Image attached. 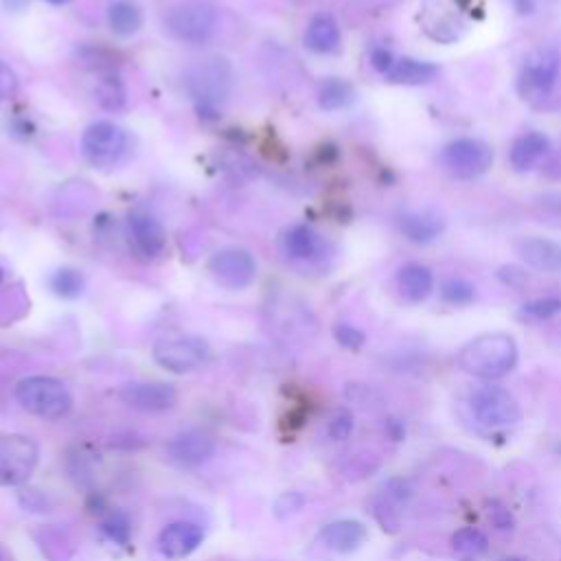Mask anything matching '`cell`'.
I'll return each instance as SVG.
<instances>
[{
	"label": "cell",
	"mask_w": 561,
	"mask_h": 561,
	"mask_svg": "<svg viewBox=\"0 0 561 561\" xmlns=\"http://www.w3.org/2000/svg\"><path fill=\"white\" fill-rule=\"evenodd\" d=\"M561 71V57L555 49H540L524 60L518 77V93L524 101L540 103L551 97Z\"/></svg>",
	"instance_id": "obj_5"
},
{
	"label": "cell",
	"mask_w": 561,
	"mask_h": 561,
	"mask_svg": "<svg viewBox=\"0 0 561 561\" xmlns=\"http://www.w3.org/2000/svg\"><path fill=\"white\" fill-rule=\"evenodd\" d=\"M559 454H561V445H559Z\"/></svg>",
	"instance_id": "obj_45"
},
{
	"label": "cell",
	"mask_w": 561,
	"mask_h": 561,
	"mask_svg": "<svg viewBox=\"0 0 561 561\" xmlns=\"http://www.w3.org/2000/svg\"><path fill=\"white\" fill-rule=\"evenodd\" d=\"M128 150V134L112 121H97L82 136V154L93 167H112Z\"/></svg>",
	"instance_id": "obj_9"
},
{
	"label": "cell",
	"mask_w": 561,
	"mask_h": 561,
	"mask_svg": "<svg viewBox=\"0 0 561 561\" xmlns=\"http://www.w3.org/2000/svg\"><path fill=\"white\" fill-rule=\"evenodd\" d=\"M123 404L141 412H165L178 402L176 388L165 382H132L121 388Z\"/></svg>",
	"instance_id": "obj_13"
},
{
	"label": "cell",
	"mask_w": 561,
	"mask_h": 561,
	"mask_svg": "<svg viewBox=\"0 0 561 561\" xmlns=\"http://www.w3.org/2000/svg\"><path fill=\"white\" fill-rule=\"evenodd\" d=\"M128 233L139 255L147 259L163 255V250L167 246V233L163 224H160L150 213H132L128 222Z\"/></svg>",
	"instance_id": "obj_14"
},
{
	"label": "cell",
	"mask_w": 561,
	"mask_h": 561,
	"mask_svg": "<svg viewBox=\"0 0 561 561\" xmlns=\"http://www.w3.org/2000/svg\"><path fill=\"white\" fill-rule=\"evenodd\" d=\"M16 399L31 415L47 421L62 419L73 406L68 388L60 380L47 375H33L20 380L16 386Z\"/></svg>",
	"instance_id": "obj_2"
},
{
	"label": "cell",
	"mask_w": 561,
	"mask_h": 561,
	"mask_svg": "<svg viewBox=\"0 0 561 561\" xmlns=\"http://www.w3.org/2000/svg\"><path fill=\"white\" fill-rule=\"evenodd\" d=\"M204 540V531L193 522H174L158 537V551L167 559L189 557Z\"/></svg>",
	"instance_id": "obj_16"
},
{
	"label": "cell",
	"mask_w": 561,
	"mask_h": 561,
	"mask_svg": "<svg viewBox=\"0 0 561 561\" xmlns=\"http://www.w3.org/2000/svg\"><path fill=\"white\" fill-rule=\"evenodd\" d=\"M0 561H7V551L3 546H0Z\"/></svg>",
	"instance_id": "obj_42"
},
{
	"label": "cell",
	"mask_w": 561,
	"mask_h": 561,
	"mask_svg": "<svg viewBox=\"0 0 561 561\" xmlns=\"http://www.w3.org/2000/svg\"><path fill=\"white\" fill-rule=\"evenodd\" d=\"M353 97H356L353 95V88L347 82H342V79H327L318 90V103L325 110L347 108Z\"/></svg>",
	"instance_id": "obj_27"
},
{
	"label": "cell",
	"mask_w": 561,
	"mask_h": 561,
	"mask_svg": "<svg viewBox=\"0 0 561 561\" xmlns=\"http://www.w3.org/2000/svg\"><path fill=\"white\" fill-rule=\"evenodd\" d=\"M103 531L110 535V540L119 542V544H128L130 540V520L128 515L121 511H114L110 518L103 522Z\"/></svg>",
	"instance_id": "obj_33"
},
{
	"label": "cell",
	"mask_w": 561,
	"mask_h": 561,
	"mask_svg": "<svg viewBox=\"0 0 561 561\" xmlns=\"http://www.w3.org/2000/svg\"><path fill=\"white\" fill-rule=\"evenodd\" d=\"M366 526L358 520H338L327 524L323 531H320V540L334 553H353L366 542Z\"/></svg>",
	"instance_id": "obj_18"
},
{
	"label": "cell",
	"mask_w": 561,
	"mask_h": 561,
	"mask_svg": "<svg viewBox=\"0 0 561 561\" xmlns=\"http://www.w3.org/2000/svg\"><path fill=\"white\" fill-rule=\"evenodd\" d=\"M165 25L176 40L200 44L215 31L217 11L209 0H182L169 9Z\"/></svg>",
	"instance_id": "obj_3"
},
{
	"label": "cell",
	"mask_w": 561,
	"mask_h": 561,
	"mask_svg": "<svg viewBox=\"0 0 561 561\" xmlns=\"http://www.w3.org/2000/svg\"><path fill=\"white\" fill-rule=\"evenodd\" d=\"M540 204L544 206L548 213L561 217V196H559V193H548V196H542Z\"/></svg>",
	"instance_id": "obj_39"
},
{
	"label": "cell",
	"mask_w": 561,
	"mask_h": 561,
	"mask_svg": "<svg viewBox=\"0 0 561 561\" xmlns=\"http://www.w3.org/2000/svg\"><path fill=\"white\" fill-rule=\"evenodd\" d=\"M336 338L342 347H347V349H360L364 345V334L360 329L356 327H351V325H338L336 327Z\"/></svg>",
	"instance_id": "obj_36"
},
{
	"label": "cell",
	"mask_w": 561,
	"mask_h": 561,
	"mask_svg": "<svg viewBox=\"0 0 561 561\" xmlns=\"http://www.w3.org/2000/svg\"><path fill=\"white\" fill-rule=\"evenodd\" d=\"M513 5L520 11V14H531V11L535 9V0H513Z\"/></svg>",
	"instance_id": "obj_40"
},
{
	"label": "cell",
	"mask_w": 561,
	"mask_h": 561,
	"mask_svg": "<svg viewBox=\"0 0 561 561\" xmlns=\"http://www.w3.org/2000/svg\"><path fill=\"white\" fill-rule=\"evenodd\" d=\"M40 450L33 439L22 434L0 437V487L25 485L36 472Z\"/></svg>",
	"instance_id": "obj_8"
},
{
	"label": "cell",
	"mask_w": 561,
	"mask_h": 561,
	"mask_svg": "<svg viewBox=\"0 0 561 561\" xmlns=\"http://www.w3.org/2000/svg\"><path fill=\"white\" fill-rule=\"evenodd\" d=\"M307 49L314 53H334L340 47V27L334 16L318 14L309 20L305 31Z\"/></svg>",
	"instance_id": "obj_23"
},
{
	"label": "cell",
	"mask_w": 561,
	"mask_h": 561,
	"mask_svg": "<svg viewBox=\"0 0 561 561\" xmlns=\"http://www.w3.org/2000/svg\"><path fill=\"white\" fill-rule=\"evenodd\" d=\"M211 358V349L200 336H165L154 345V360L169 373H191Z\"/></svg>",
	"instance_id": "obj_6"
},
{
	"label": "cell",
	"mask_w": 561,
	"mask_h": 561,
	"mask_svg": "<svg viewBox=\"0 0 561 561\" xmlns=\"http://www.w3.org/2000/svg\"><path fill=\"white\" fill-rule=\"evenodd\" d=\"M325 242L314 228H309L305 224H296L292 228H288L283 235V250L285 255L296 261H309L316 259L320 253H323Z\"/></svg>",
	"instance_id": "obj_22"
},
{
	"label": "cell",
	"mask_w": 561,
	"mask_h": 561,
	"mask_svg": "<svg viewBox=\"0 0 561 561\" xmlns=\"http://www.w3.org/2000/svg\"><path fill=\"white\" fill-rule=\"evenodd\" d=\"M561 312V299L559 296H544V299H535L531 303H526L522 307V314L535 318V320H544V318H553Z\"/></svg>",
	"instance_id": "obj_31"
},
{
	"label": "cell",
	"mask_w": 561,
	"mask_h": 561,
	"mask_svg": "<svg viewBox=\"0 0 561 561\" xmlns=\"http://www.w3.org/2000/svg\"><path fill=\"white\" fill-rule=\"evenodd\" d=\"M437 75L439 66L415 60V57H402V60H395L391 71L386 73V79L399 86H421L432 82Z\"/></svg>",
	"instance_id": "obj_24"
},
{
	"label": "cell",
	"mask_w": 561,
	"mask_h": 561,
	"mask_svg": "<svg viewBox=\"0 0 561 561\" xmlns=\"http://www.w3.org/2000/svg\"><path fill=\"white\" fill-rule=\"evenodd\" d=\"M395 283L399 294H402V299L408 303L426 301L434 290L432 272L430 268L421 266V263H406L404 268H399Z\"/></svg>",
	"instance_id": "obj_19"
},
{
	"label": "cell",
	"mask_w": 561,
	"mask_h": 561,
	"mask_svg": "<svg viewBox=\"0 0 561 561\" xmlns=\"http://www.w3.org/2000/svg\"><path fill=\"white\" fill-rule=\"evenodd\" d=\"M108 25L121 38H130L143 27L141 9L132 0H114L108 7Z\"/></svg>",
	"instance_id": "obj_25"
},
{
	"label": "cell",
	"mask_w": 561,
	"mask_h": 561,
	"mask_svg": "<svg viewBox=\"0 0 561 561\" xmlns=\"http://www.w3.org/2000/svg\"><path fill=\"white\" fill-rule=\"evenodd\" d=\"M487 518L491 522V526H494L496 531H502V533H509L515 529V518H513V513L502 505L500 500H491L487 502Z\"/></svg>",
	"instance_id": "obj_32"
},
{
	"label": "cell",
	"mask_w": 561,
	"mask_h": 561,
	"mask_svg": "<svg viewBox=\"0 0 561 561\" xmlns=\"http://www.w3.org/2000/svg\"><path fill=\"white\" fill-rule=\"evenodd\" d=\"M47 3H51V5H66L68 0H47Z\"/></svg>",
	"instance_id": "obj_41"
},
{
	"label": "cell",
	"mask_w": 561,
	"mask_h": 561,
	"mask_svg": "<svg viewBox=\"0 0 561 561\" xmlns=\"http://www.w3.org/2000/svg\"><path fill=\"white\" fill-rule=\"evenodd\" d=\"M281 498H283L285 502H288V505H285V507H279V505H277V515H279V518H285V515L296 513V511H299V509L303 507V496L294 494V491H290V494H283Z\"/></svg>",
	"instance_id": "obj_38"
},
{
	"label": "cell",
	"mask_w": 561,
	"mask_h": 561,
	"mask_svg": "<svg viewBox=\"0 0 561 561\" xmlns=\"http://www.w3.org/2000/svg\"><path fill=\"white\" fill-rule=\"evenodd\" d=\"M95 99L101 103L103 108L108 110H117L123 106L125 101V93H123V86L121 82L114 75H103L97 84L95 90Z\"/></svg>",
	"instance_id": "obj_29"
},
{
	"label": "cell",
	"mask_w": 561,
	"mask_h": 561,
	"mask_svg": "<svg viewBox=\"0 0 561 561\" xmlns=\"http://www.w3.org/2000/svg\"><path fill=\"white\" fill-rule=\"evenodd\" d=\"M469 410L485 428H509L522 419V410L507 388L480 386L469 395Z\"/></svg>",
	"instance_id": "obj_4"
},
{
	"label": "cell",
	"mask_w": 561,
	"mask_h": 561,
	"mask_svg": "<svg viewBox=\"0 0 561 561\" xmlns=\"http://www.w3.org/2000/svg\"><path fill=\"white\" fill-rule=\"evenodd\" d=\"M213 452H215L213 439L200 430L178 434V437L171 439L167 445L169 459L182 467H198L209 461Z\"/></svg>",
	"instance_id": "obj_15"
},
{
	"label": "cell",
	"mask_w": 561,
	"mask_h": 561,
	"mask_svg": "<svg viewBox=\"0 0 561 561\" xmlns=\"http://www.w3.org/2000/svg\"><path fill=\"white\" fill-rule=\"evenodd\" d=\"M0 281H3V266H0Z\"/></svg>",
	"instance_id": "obj_44"
},
{
	"label": "cell",
	"mask_w": 561,
	"mask_h": 561,
	"mask_svg": "<svg viewBox=\"0 0 561 561\" xmlns=\"http://www.w3.org/2000/svg\"><path fill=\"white\" fill-rule=\"evenodd\" d=\"M18 93V75L7 62L0 60V101H7Z\"/></svg>",
	"instance_id": "obj_35"
},
{
	"label": "cell",
	"mask_w": 561,
	"mask_h": 561,
	"mask_svg": "<svg viewBox=\"0 0 561 561\" xmlns=\"http://www.w3.org/2000/svg\"><path fill=\"white\" fill-rule=\"evenodd\" d=\"M421 25L437 42H456L465 31V18L452 0H428L421 14Z\"/></svg>",
	"instance_id": "obj_12"
},
{
	"label": "cell",
	"mask_w": 561,
	"mask_h": 561,
	"mask_svg": "<svg viewBox=\"0 0 561 561\" xmlns=\"http://www.w3.org/2000/svg\"><path fill=\"white\" fill-rule=\"evenodd\" d=\"M518 364V345L507 334H483L469 340L459 353V366L480 380H500Z\"/></svg>",
	"instance_id": "obj_1"
},
{
	"label": "cell",
	"mask_w": 561,
	"mask_h": 561,
	"mask_svg": "<svg viewBox=\"0 0 561 561\" xmlns=\"http://www.w3.org/2000/svg\"><path fill=\"white\" fill-rule=\"evenodd\" d=\"M371 62H373V66L377 68V71L380 73H388L393 68V64H395V57L388 53V51H384V49H377V51H373V55H371Z\"/></svg>",
	"instance_id": "obj_37"
},
{
	"label": "cell",
	"mask_w": 561,
	"mask_h": 561,
	"mask_svg": "<svg viewBox=\"0 0 561 561\" xmlns=\"http://www.w3.org/2000/svg\"><path fill=\"white\" fill-rule=\"evenodd\" d=\"M500 561H524L522 557H505V559H500Z\"/></svg>",
	"instance_id": "obj_43"
},
{
	"label": "cell",
	"mask_w": 561,
	"mask_h": 561,
	"mask_svg": "<svg viewBox=\"0 0 561 561\" xmlns=\"http://www.w3.org/2000/svg\"><path fill=\"white\" fill-rule=\"evenodd\" d=\"M515 253L535 270L561 274V242L546 237H522L515 242Z\"/></svg>",
	"instance_id": "obj_17"
},
{
	"label": "cell",
	"mask_w": 561,
	"mask_h": 561,
	"mask_svg": "<svg viewBox=\"0 0 561 561\" xmlns=\"http://www.w3.org/2000/svg\"><path fill=\"white\" fill-rule=\"evenodd\" d=\"M399 231L412 244H430L445 231V220L439 213L432 211L406 213L399 220Z\"/></svg>",
	"instance_id": "obj_20"
},
{
	"label": "cell",
	"mask_w": 561,
	"mask_h": 561,
	"mask_svg": "<svg viewBox=\"0 0 561 561\" xmlns=\"http://www.w3.org/2000/svg\"><path fill=\"white\" fill-rule=\"evenodd\" d=\"M441 165L452 178L474 180L494 165V152L485 141L456 139L443 147Z\"/></svg>",
	"instance_id": "obj_7"
},
{
	"label": "cell",
	"mask_w": 561,
	"mask_h": 561,
	"mask_svg": "<svg viewBox=\"0 0 561 561\" xmlns=\"http://www.w3.org/2000/svg\"><path fill=\"white\" fill-rule=\"evenodd\" d=\"M548 150H551V143L542 132H526L511 145V167L515 171H531L548 154Z\"/></svg>",
	"instance_id": "obj_21"
},
{
	"label": "cell",
	"mask_w": 561,
	"mask_h": 561,
	"mask_svg": "<svg viewBox=\"0 0 561 561\" xmlns=\"http://www.w3.org/2000/svg\"><path fill=\"white\" fill-rule=\"evenodd\" d=\"M209 272L222 288L244 290L257 277V261L246 248L228 246L211 257Z\"/></svg>",
	"instance_id": "obj_10"
},
{
	"label": "cell",
	"mask_w": 561,
	"mask_h": 561,
	"mask_svg": "<svg viewBox=\"0 0 561 561\" xmlns=\"http://www.w3.org/2000/svg\"><path fill=\"white\" fill-rule=\"evenodd\" d=\"M189 90L193 97L206 103V106H215L231 90V66L220 57L198 64L189 73Z\"/></svg>",
	"instance_id": "obj_11"
},
{
	"label": "cell",
	"mask_w": 561,
	"mask_h": 561,
	"mask_svg": "<svg viewBox=\"0 0 561 561\" xmlns=\"http://www.w3.org/2000/svg\"><path fill=\"white\" fill-rule=\"evenodd\" d=\"M452 551L463 561H476L489 551V540L483 531L467 526L452 535Z\"/></svg>",
	"instance_id": "obj_26"
},
{
	"label": "cell",
	"mask_w": 561,
	"mask_h": 561,
	"mask_svg": "<svg viewBox=\"0 0 561 561\" xmlns=\"http://www.w3.org/2000/svg\"><path fill=\"white\" fill-rule=\"evenodd\" d=\"M474 285L467 283L465 279H450L443 283L441 288V296L445 303L450 305H467L474 301Z\"/></svg>",
	"instance_id": "obj_30"
},
{
	"label": "cell",
	"mask_w": 561,
	"mask_h": 561,
	"mask_svg": "<svg viewBox=\"0 0 561 561\" xmlns=\"http://www.w3.org/2000/svg\"><path fill=\"white\" fill-rule=\"evenodd\" d=\"M353 432V417L347 410H338L329 421V437L334 441H345Z\"/></svg>",
	"instance_id": "obj_34"
},
{
	"label": "cell",
	"mask_w": 561,
	"mask_h": 561,
	"mask_svg": "<svg viewBox=\"0 0 561 561\" xmlns=\"http://www.w3.org/2000/svg\"><path fill=\"white\" fill-rule=\"evenodd\" d=\"M51 290L62 299H75L84 290V277L73 268H60L51 277Z\"/></svg>",
	"instance_id": "obj_28"
}]
</instances>
